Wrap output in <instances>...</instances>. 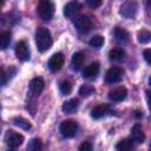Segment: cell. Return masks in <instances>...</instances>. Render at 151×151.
Segmentation results:
<instances>
[{
	"label": "cell",
	"mask_w": 151,
	"mask_h": 151,
	"mask_svg": "<svg viewBox=\"0 0 151 151\" xmlns=\"http://www.w3.org/2000/svg\"><path fill=\"white\" fill-rule=\"evenodd\" d=\"M109 58L111 61H122L125 58V52L123 48H119V47L112 48L109 52Z\"/></svg>",
	"instance_id": "obj_18"
},
{
	"label": "cell",
	"mask_w": 151,
	"mask_h": 151,
	"mask_svg": "<svg viewBox=\"0 0 151 151\" xmlns=\"http://www.w3.org/2000/svg\"><path fill=\"white\" fill-rule=\"evenodd\" d=\"M99 71H100V65H99V63H98V61H93V63H91L90 65H87V66L85 67V70H84V72H83V76H84V78H86V79H94V78L98 76Z\"/></svg>",
	"instance_id": "obj_11"
},
{
	"label": "cell",
	"mask_w": 151,
	"mask_h": 151,
	"mask_svg": "<svg viewBox=\"0 0 151 151\" xmlns=\"http://www.w3.org/2000/svg\"><path fill=\"white\" fill-rule=\"evenodd\" d=\"M81 6L79 2L77 1H72V2H68L65 7H64V15L66 18H73L79 11H80Z\"/></svg>",
	"instance_id": "obj_14"
},
{
	"label": "cell",
	"mask_w": 151,
	"mask_h": 151,
	"mask_svg": "<svg viewBox=\"0 0 151 151\" xmlns=\"http://www.w3.org/2000/svg\"><path fill=\"white\" fill-rule=\"evenodd\" d=\"M6 80H7V76H6L5 71H4V70H0V85L5 84Z\"/></svg>",
	"instance_id": "obj_31"
},
{
	"label": "cell",
	"mask_w": 151,
	"mask_h": 151,
	"mask_svg": "<svg viewBox=\"0 0 151 151\" xmlns=\"http://www.w3.org/2000/svg\"><path fill=\"white\" fill-rule=\"evenodd\" d=\"M132 147H133L132 139H129V138L122 139V140L116 145V149H117L118 151H130V150H132Z\"/></svg>",
	"instance_id": "obj_21"
},
{
	"label": "cell",
	"mask_w": 151,
	"mask_h": 151,
	"mask_svg": "<svg viewBox=\"0 0 151 151\" xmlns=\"http://www.w3.org/2000/svg\"><path fill=\"white\" fill-rule=\"evenodd\" d=\"M11 42V33L5 31L0 33V51L6 50Z\"/></svg>",
	"instance_id": "obj_22"
},
{
	"label": "cell",
	"mask_w": 151,
	"mask_h": 151,
	"mask_svg": "<svg viewBox=\"0 0 151 151\" xmlns=\"http://www.w3.org/2000/svg\"><path fill=\"white\" fill-rule=\"evenodd\" d=\"M64 65L63 53H54L48 60V68L51 72H58Z\"/></svg>",
	"instance_id": "obj_9"
},
{
	"label": "cell",
	"mask_w": 151,
	"mask_h": 151,
	"mask_svg": "<svg viewBox=\"0 0 151 151\" xmlns=\"http://www.w3.org/2000/svg\"><path fill=\"white\" fill-rule=\"evenodd\" d=\"M37 12L40 19L44 21H50L54 14V5L51 0H40L37 7Z\"/></svg>",
	"instance_id": "obj_2"
},
{
	"label": "cell",
	"mask_w": 151,
	"mask_h": 151,
	"mask_svg": "<svg viewBox=\"0 0 151 151\" xmlns=\"http://www.w3.org/2000/svg\"><path fill=\"white\" fill-rule=\"evenodd\" d=\"M78 131V124L74 120H64L59 126V132L65 138H72Z\"/></svg>",
	"instance_id": "obj_4"
},
{
	"label": "cell",
	"mask_w": 151,
	"mask_h": 151,
	"mask_svg": "<svg viewBox=\"0 0 151 151\" xmlns=\"http://www.w3.org/2000/svg\"><path fill=\"white\" fill-rule=\"evenodd\" d=\"M110 105L109 104H100V105H97L92 111H91V117L94 118V119H99L104 116H106L109 112H110Z\"/></svg>",
	"instance_id": "obj_13"
},
{
	"label": "cell",
	"mask_w": 151,
	"mask_h": 151,
	"mask_svg": "<svg viewBox=\"0 0 151 151\" xmlns=\"http://www.w3.org/2000/svg\"><path fill=\"white\" fill-rule=\"evenodd\" d=\"M86 2L88 5V7H91V8H98L101 5L103 0H86Z\"/></svg>",
	"instance_id": "obj_28"
},
{
	"label": "cell",
	"mask_w": 151,
	"mask_h": 151,
	"mask_svg": "<svg viewBox=\"0 0 151 151\" xmlns=\"http://www.w3.org/2000/svg\"><path fill=\"white\" fill-rule=\"evenodd\" d=\"M151 39V34L147 29H142L138 32V41L140 44H147Z\"/></svg>",
	"instance_id": "obj_25"
},
{
	"label": "cell",
	"mask_w": 151,
	"mask_h": 151,
	"mask_svg": "<svg viewBox=\"0 0 151 151\" xmlns=\"http://www.w3.org/2000/svg\"><path fill=\"white\" fill-rule=\"evenodd\" d=\"M15 55L20 61L29 60L31 52H29V47L25 40H21L15 45Z\"/></svg>",
	"instance_id": "obj_7"
},
{
	"label": "cell",
	"mask_w": 151,
	"mask_h": 151,
	"mask_svg": "<svg viewBox=\"0 0 151 151\" xmlns=\"http://www.w3.org/2000/svg\"><path fill=\"white\" fill-rule=\"evenodd\" d=\"M73 24H74L77 31L79 33H81V34L88 33L92 29V27H93V22H92V20L87 15H79V17H77L74 19Z\"/></svg>",
	"instance_id": "obj_3"
},
{
	"label": "cell",
	"mask_w": 151,
	"mask_h": 151,
	"mask_svg": "<svg viewBox=\"0 0 151 151\" xmlns=\"http://www.w3.org/2000/svg\"><path fill=\"white\" fill-rule=\"evenodd\" d=\"M142 116H143V113H142L140 111H137V112H136V117H137V118H140Z\"/></svg>",
	"instance_id": "obj_32"
},
{
	"label": "cell",
	"mask_w": 151,
	"mask_h": 151,
	"mask_svg": "<svg viewBox=\"0 0 151 151\" xmlns=\"http://www.w3.org/2000/svg\"><path fill=\"white\" fill-rule=\"evenodd\" d=\"M123 76H124V72L120 67H111L107 72H106V76H105V81L107 84H114V83H118L123 79Z\"/></svg>",
	"instance_id": "obj_8"
},
{
	"label": "cell",
	"mask_w": 151,
	"mask_h": 151,
	"mask_svg": "<svg viewBox=\"0 0 151 151\" xmlns=\"http://www.w3.org/2000/svg\"><path fill=\"white\" fill-rule=\"evenodd\" d=\"M88 44L92 47H94V48H100L104 45V37H101V35H94V37L91 38V40H90Z\"/></svg>",
	"instance_id": "obj_26"
},
{
	"label": "cell",
	"mask_w": 151,
	"mask_h": 151,
	"mask_svg": "<svg viewBox=\"0 0 151 151\" xmlns=\"http://www.w3.org/2000/svg\"><path fill=\"white\" fill-rule=\"evenodd\" d=\"M114 38L120 42H126L130 39V34L126 29H124L122 27H117L114 29Z\"/></svg>",
	"instance_id": "obj_19"
},
{
	"label": "cell",
	"mask_w": 151,
	"mask_h": 151,
	"mask_svg": "<svg viewBox=\"0 0 151 151\" xmlns=\"http://www.w3.org/2000/svg\"><path fill=\"white\" fill-rule=\"evenodd\" d=\"M137 11H138V4L134 0H127L126 2H124L120 6V11L119 12L124 18L131 19V18L136 17Z\"/></svg>",
	"instance_id": "obj_5"
},
{
	"label": "cell",
	"mask_w": 151,
	"mask_h": 151,
	"mask_svg": "<svg viewBox=\"0 0 151 151\" xmlns=\"http://www.w3.org/2000/svg\"><path fill=\"white\" fill-rule=\"evenodd\" d=\"M143 55H144V59H145V61H146L147 64H151V50H150V48H146V50H144V52H143Z\"/></svg>",
	"instance_id": "obj_29"
},
{
	"label": "cell",
	"mask_w": 151,
	"mask_h": 151,
	"mask_svg": "<svg viewBox=\"0 0 151 151\" xmlns=\"http://www.w3.org/2000/svg\"><path fill=\"white\" fill-rule=\"evenodd\" d=\"M5 142L9 149H17L24 142V136L20 133H17L12 130L7 131L5 134Z\"/></svg>",
	"instance_id": "obj_6"
},
{
	"label": "cell",
	"mask_w": 151,
	"mask_h": 151,
	"mask_svg": "<svg viewBox=\"0 0 151 151\" xmlns=\"http://www.w3.org/2000/svg\"><path fill=\"white\" fill-rule=\"evenodd\" d=\"M84 60H85V55L83 52H76L73 55H72V59H71V65H72V68L74 71H79L83 65H84Z\"/></svg>",
	"instance_id": "obj_16"
},
{
	"label": "cell",
	"mask_w": 151,
	"mask_h": 151,
	"mask_svg": "<svg viewBox=\"0 0 151 151\" xmlns=\"http://www.w3.org/2000/svg\"><path fill=\"white\" fill-rule=\"evenodd\" d=\"M41 149H42V144H41V140L38 138L31 139L27 145V150H29V151H39Z\"/></svg>",
	"instance_id": "obj_23"
},
{
	"label": "cell",
	"mask_w": 151,
	"mask_h": 151,
	"mask_svg": "<svg viewBox=\"0 0 151 151\" xmlns=\"http://www.w3.org/2000/svg\"><path fill=\"white\" fill-rule=\"evenodd\" d=\"M131 138L133 142H137V143H143L144 139H145V134H144V131L142 129V126L139 124H136L132 126L131 129Z\"/></svg>",
	"instance_id": "obj_17"
},
{
	"label": "cell",
	"mask_w": 151,
	"mask_h": 151,
	"mask_svg": "<svg viewBox=\"0 0 151 151\" xmlns=\"http://www.w3.org/2000/svg\"><path fill=\"white\" fill-rule=\"evenodd\" d=\"M4 4H5V0H0V8L4 6Z\"/></svg>",
	"instance_id": "obj_33"
},
{
	"label": "cell",
	"mask_w": 151,
	"mask_h": 151,
	"mask_svg": "<svg viewBox=\"0 0 151 151\" xmlns=\"http://www.w3.org/2000/svg\"><path fill=\"white\" fill-rule=\"evenodd\" d=\"M44 87H45V83H44L42 78H40V77L33 78L29 83V92L34 97H38L42 92Z\"/></svg>",
	"instance_id": "obj_10"
},
{
	"label": "cell",
	"mask_w": 151,
	"mask_h": 151,
	"mask_svg": "<svg viewBox=\"0 0 151 151\" xmlns=\"http://www.w3.org/2000/svg\"><path fill=\"white\" fill-rule=\"evenodd\" d=\"M126 94H127V90L123 86H119L109 92V98L112 101H122L126 98Z\"/></svg>",
	"instance_id": "obj_12"
},
{
	"label": "cell",
	"mask_w": 151,
	"mask_h": 151,
	"mask_svg": "<svg viewBox=\"0 0 151 151\" xmlns=\"http://www.w3.org/2000/svg\"><path fill=\"white\" fill-rule=\"evenodd\" d=\"M96 92L94 87L91 86V85H83L80 88H79V94H81L83 97H88L91 94H93Z\"/></svg>",
	"instance_id": "obj_27"
},
{
	"label": "cell",
	"mask_w": 151,
	"mask_h": 151,
	"mask_svg": "<svg viewBox=\"0 0 151 151\" xmlns=\"http://www.w3.org/2000/svg\"><path fill=\"white\" fill-rule=\"evenodd\" d=\"M79 150H80V151H91V150H92V145H91L88 142H84V143L79 146Z\"/></svg>",
	"instance_id": "obj_30"
},
{
	"label": "cell",
	"mask_w": 151,
	"mask_h": 151,
	"mask_svg": "<svg viewBox=\"0 0 151 151\" xmlns=\"http://www.w3.org/2000/svg\"><path fill=\"white\" fill-rule=\"evenodd\" d=\"M35 44H37V47L38 50L44 53L46 51H48L53 44V40H52V35L50 33V31L45 27H39L35 32Z\"/></svg>",
	"instance_id": "obj_1"
},
{
	"label": "cell",
	"mask_w": 151,
	"mask_h": 151,
	"mask_svg": "<svg viewBox=\"0 0 151 151\" xmlns=\"http://www.w3.org/2000/svg\"><path fill=\"white\" fill-rule=\"evenodd\" d=\"M78 107H79V99L78 98H72V99H70V100H67L63 104L61 110H63L64 113L70 114V113L76 112L78 110Z\"/></svg>",
	"instance_id": "obj_15"
},
{
	"label": "cell",
	"mask_w": 151,
	"mask_h": 151,
	"mask_svg": "<svg viewBox=\"0 0 151 151\" xmlns=\"http://www.w3.org/2000/svg\"><path fill=\"white\" fill-rule=\"evenodd\" d=\"M59 90L63 94L67 96L72 92V84L68 81V80H63L60 84H59Z\"/></svg>",
	"instance_id": "obj_24"
},
{
	"label": "cell",
	"mask_w": 151,
	"mask_h": 151,
	"mask_svg": "<svg viewBox=\"0 0 151 151\" xmlns=\"http://www.w3.org/2000/svg\"><path fill=\"white\" fill-rule=\"evenodd\" d=\"M12 123H13L15 126H18V127H20V129H22V130H29V129L32 127L31 123H29L27 119L22 118V117H15V118H13V119H12Z\"/></svg>",
	"instance_id": "obj_20"
}]
</instances>
